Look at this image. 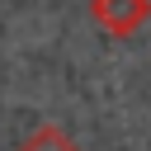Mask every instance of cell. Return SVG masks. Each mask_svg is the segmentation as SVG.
I'll list each match as a JSON object with an SVG mask.
<instances>
[{
	"instance_id": "cell-1",
	"label": "cell",
	"mask_w": 151,
	"mask_h": 151,
	"mask_svg": "<svg viewBox=\"0 0 151 151\" xmlns=\"http://www.w3.org/2000/svg\"><path fill=\"white\" fill-rule=\"evenodd\" d=\"M24 151H66V142H61V137H57L52 127H42V132H38L33 142H24Z\"/></svg>"
}]
</instances>
